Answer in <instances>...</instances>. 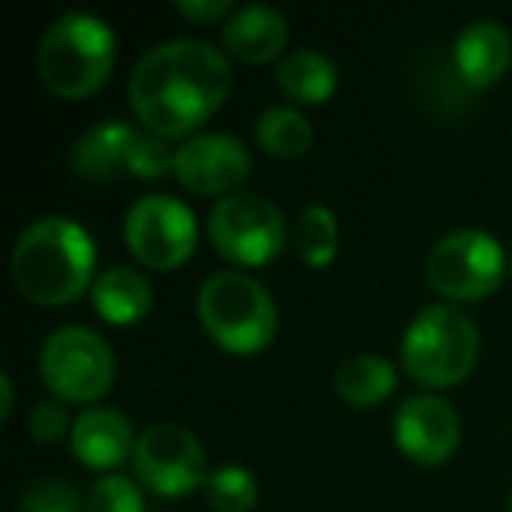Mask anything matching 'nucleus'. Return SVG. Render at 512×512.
<instances>
[{
	"mask_svg": "<svg viewBox=\"0 0 512 512\" xmlns=\"http://www.w3.org/2000/svg\"><path fill=\"white\" fill-rule=\"evenodd\" d=\"M18 512H88V505L64 477H39L22 491Z\"/></svg>",
	"mask_w": 512,
	"mask_h": 512,
	"instance_id": "23",
	"label": "nucleus"
},
{
	"mask_svg": "<svg viewBox=\"0 0 512 512\" xmlns=\"http://www.w3.org/2000/svg\"><path fill=\"white\" fill-rule=\"evenodd\" d=\"M249 172V151L235 134H197L176 151V179L200 197H232Z\"/></svg>",
	"mask_w": 512,
	"mask_h": 512,
	"instance_id": "11",
	"label": "nucleus"
},
{
	"mask_svg": "<svg viewBox=\"0 0 512 512\" xmlns=\"http://www.w3.org/2000/svg\"><path fill=\"white\" fill-rule=\"evenodd\" d=\"M509 512H512V502H509Z\"/></svg>",
	"mask_w": 512,
	"mask_h": 512,
	"instance_id": "30",
	"label": "nucleus"
},
{
	"mask_svg": "<svg viewBox=\"0 0 512 512\" xmlns=\"http://www.w3.org/2000/svg\"><path fill=\"white\" fill-rule=\"evenodd\" d=\"M123 239L134 260L151 271H176L197 249V218L176 197L151 193L127 211Z\"/></svg>",
	"mask_w": 512,
	"mask_h": 512,
	"instance_id": "9",
	"label": "nucleus"
},
{
	"mask_svg": "<svg viewBox=\"0 0 512 512\" xmlns=\"http://www.w3.org/2000/svg\"><path fill=\"white\" fill-rule=\"evenodd\" d=\"M204 498L214 512H249L260 498V488L246 467H218L207 474Z\"/></svg>",
	"mask_w": 512,
	"mask_h": 512,
	"instance_id": "22",
	"label": "nucleus"
},
{
	"mask_svg": "<svg viewBox=\"0 0 512 512\" xmlns=\"http://www.w3.org/2000/svg\"><path fill=\"white\" fill-rule=\"evenodd\" d=\"M481 355L477 323L463 309L428 306L407 327L400 341V362L407 376L425 390H449L474 372Z\"/></svg>",
	"mask_w": 512,
	"mask_h": 512,
	"instance_id": "5",
	"label": "nucleus"
},
{
	"mask_svg": "<svg viewBox=\"0 0 512 512\" xmlns=\"http://www.w3.org/2000/svg\"><path fill=\"white\" fill-rule=\"evenodd\" d=\"M225 50L242 64H271L288 46V22L274 8H242L221 29ZM285 60V57H281Z\"/></svg>",
	"mask_w": 512,
	"mask_h": 512,
	"instance_id": "15",
	"label": "nucleus"
},
{
	"mask_svg": "<svg viewBox=\"0 0 512 512\" xmlns=\"http://www.w3.org/2000/svg\"><path fill=\"white\" fill-rule=\"evenodd\" d=\"M211 246L235 267H267L285 249L288 228L278 204L260 193H232L211 207Z\"/></svg>",
	"mask_w": 512,
	"mask_h": 512,
	"instance_id": "7",
	"label": "nucleus"
},
{
	"mask_svg": "<svg viewBox=\"0 0 512 512\" xmlns=\"http://www.w3.org/2000/svg\"><path fill=\"white\" fill-rule=\"evenodd\" d=\"M11 400H15V386H11L8 372H0V421L11 418Z\"/></svg>",
	"mask_w": 512,
	"mask_h": 512,
	"instance_id": "28",
	"label": "nucleus"
},
{
	"mask_svg": "<svg viewBox=\"0 0 512 512\" xmlns=\"http://www.w3.org/2000/svg\"><path fill=\"white\" fill-rule=\"evenodd\" d=\"M176 11L193 25H214L232 15V0H197V4L193 0H179Z\"/></svg>",
	"mask_w": 512,
	"mask_h": 512,
	"instance_id": "27",
	"label": "nucleus"
},
{
	"mask_svg": "<svg viewBox=\"0 0 512 512\" xmlns=\"http://www.w3.org/2000/svg\"><path fill=\"white\" fill-rule=\"evenodd\" d=\"M85 505H88V512H144V495L137 481L109 474L92 484Z\"/></svg>",
	"mask_w": 512,
	"mask_h": 512,
	"instance_id": "25",
	"label": "nucleus"
},
{
	"mask_svg": "<svg viewBox=\"0 0 512 512\" xmlns=\"http://www.w3.org/2000/svg\"><path fill=\"white\" fill-rule=\"evenodd\" d=\"M432 292L449 302L488 299L505 278V253L495 235L481 228H456L442 235L425 260Z\"/></svg>",
	"mask_w": 512,
	"mask_h": 512,
	"instance_id": "8",
	"label": "nucleus"
},
{
	"mask_svg": "<svg viewBox=\"0 0 512 512\" xmlns=\"http://www.w3.org/2000/svg\"><path fill=\"white\" fill-rule=\"evenodd\" d=\"M509 274H512V260H509Z\"/></svg>",
	"mask_w": 512,
	"mask_h": 512,
	"instance_id": "29",
	"label": "nucleus"
},
{
	"mask_svg": "<svg viewBox=\"0 0 512 512\" xmlns=\"http://www.w3.org/2000/svg\"><path fill=\"white\" fill-rule=\"evenodd\" d=\"M232 92L225 53L200 39H172L137 60L130 74V106L144 130L186 137L204 127Z\"/></svg>",
	"mask_w": 512,
	"mask_h": 512,
	"instance_id": "1",
	"label": "nucleus"
},
{
	"mask_svg": "<svg viewBox=\"0 0 512 512\" xmlns=\"http://www.w3.org/2000/svg\"><path fill=\"white\" fill-rule=\"evenodd\" d=\"M274 81L299 106H320L337 92V67L320 50H295L278 64Z\"/></svg>",
	"mask_w": 512,
	"mask_h": 512,
	"instance_id": "18",
	"label": "nucleus"
},
{
	"mask_svg": "<svg viewBox=\"0 0 512 512\" xmlns=\"http://www.w3.org/2000/svg\"><path fill=\"white\" fill-rule=\"evenodd\" d=\"M39 372L60 404H95L113 390L116 355L95 330L60 327L46 337Z\"/></svg>",
	"mask_w": 512,
	"mask_h": 512,
	"instance_id": "6",
	"label": "nucleus"
},
{
	"mask_svg": "<svg viewBox=\"0 0 512 512\" xmlns=\"http://www.w3.org/2000/svg\"><path fill=\"white\" fill-rule=\"evenodd\" d=\"M11 278L32 306H71L95 285V242L74 218L29 225L11 253Z\"/></svg>",
	"mask_w": 512,
	"mask_h": 512,
	"instance_id": "2",
	"label": "nucleus"
},
{
	"mask_svg": "<svg viewBox=\"0 0 512 512\" xmlns=\"http://www.w3.org/2000/svg\"><path fill=\"white\" fill-rule=\"evenodd\" d=\"M116 64V36L95 15H64L39 43V78L60 99L95 95Z\"/></svg>",
	"mask_w": 512,
	"mask_h": 512,
	"instance_id": "4",
	"label": "nucleus"
},
{
	"mask_svg": "<svg viewBox=\"0 0 512 512\" xmlns=\"http://www.w3.org/2000/svg\"><path fill=\"white\" fill-rule=\"evenodd\" d=\"M71 449L74 460L92 470H113L127 456H134L137 439L127 414L113 407H88L71 425Z\"/></svg>",
	"mask_w": 512,
	"mask_h": 512,
	"instance_id": "13",
	"label": "nucleus"
},
{
	"mask_svg": "<svg viewBox=\"0 0 512 512\" xmlns=\"http://www.w3.org/2000/svg\"><path fill=\"white\" fill-rule=\"evenodd\" d=\"M253 137L271 158L292 162V158H302L313 148V123L292 106H271L256 116Z\"/></svg>",
	"mask_w": 512,
	"mask_h": 512,
	"instance_id": "20",
	"label": "nucleus"
},
{
	"mask_svg": "<svg viewBox=\"0 0 512 512\" xmlns=\"http://www.w3.org/2000/svg\"><path fill=\"white\" fill-rule=\"evenodd\" d=\"M134 470L148 491L162 498H183L193 488H204L207 456L190 428L158 421L137 439Z\"/></svg>",
	"mask_w": 512,
	"mask_h": 512,
	"instance_id": "10",
	"label": "nucleus"
},
{
	"mask_svg": "<svg viewBox=\"0 0 512 512\" xmlns=\"http://www.w3.org/2000/svg\"><path fill=\"white\" fill-rule=\"evenodd\" d=\"M176 172V151L165 137L151 134V130H137L134 144H130V176L137 179H158L165 172Z\"/></svg>",
	"mask_w": 512,
	"mask_h": 512,
	"instance_id": "24",
	"label": "nucleus"
},
{
	"mask_svg": "<svg viewBox=\"0 0 512 512\" xmlns=\"http://www.w3.org/2000/svg\"><path fill=\"white\" fill-rule=\"evenodd\" d=\"M197 316L204 334L228 355H260L278 334L271 292L239 271H218L200 285Z\"/></svg>",
	"mask_w": 512,
	"mask_h": 512,
	"instance_id": "3",
	"label": "nucleus"
},
{
	"mask_svg": "<svg viewBox=\"0 0 512 512\" xmlns=\"http://www.w3.org/2000/svg\"><path fill=\"white\" fill-rule=\"evenodd\" d=\"M67 421L71 418H67L64 404H60L57 397L39 400L29 414V435L36 442H43V446H50V442H60L67 435Z\"/></svg>",
	"mask_w": 512,
	"mask_h": 512,
	"instance_id": "26",
	"label": "nucleus"
},
{
	"mask_svg": "<svg viewBox=\"0 0 512 512\" xmlns=\"http://www.w3.org/2000/svg\"><path fill=\"white\" fill-rule=\"evenodd\" d=\"M456 74L467 88H491L512 64V39L498 22H470L453 46Z\"/></svg>",
	"mask_w": 512,
	"mask_h": 512,
	"instance_id": "14",
	"label": "nucleus"
},
{
	"mask_svg": "<svg viewBox=\"0 0 512 512\" xmlns=\"http://www.w3.org/2000/svg\"><path fill=\"white\" fill-rule=\"evenodd\" d=\"M137 127L127 123H102L88 134L78 137L71 148L74 176L88 183H113L120 176H130V144H134Z\"/></svg>",
	"mask_w": 512,
	"mask_h": 512,
	"instance_id": "16",
	"label": "nucleus"
},
{
	"mask_svg": "<svg viewBox=\"0 0 512 512\" xmlns=\"http://www.w3.org/2000/svg\"><path fill=\"white\" fill-rule=\"evenodd\" d=\"M341 249V228H337V214L323 204H309L299 211L295 221V253L306 267H330Z\"/></svg>",
	"mask_w": 512,
	"mask_h": 512,
	"instance_id": "21",
	"label": "nucleus"
},
{
	"mask_svg": "<svg viewBox=\"0 0 512 512\" xmlns=\"http://www.w3.org/2000/svg\"><path fill=\"white\" fill-rule=\"evenodd\" d=\"M92 306L113 327H130L151 313V285L141 271L130 267H109L95 278Z\"/></svg>",
	"mask_w": 512,
	"mask_h": 512,
	"instance_id": "17",
	"label": "nucleus"
},
{
	"mask_svg": "<svg viewBox=\"0 0 512 512\" xmlns=\"http://www.w3.org/2000/svg\"><path fill=\"white\" fill-rule=\"evenodd\" d=\"M393 439L407 460L421 467H439L460 446V418L449 400L435 393H414L397 407Z\"/></svg>",
	"mask_w": 512,
	"mask_h": 512,
	"instance_id": "12",
	"label": "nucleus"
},
{
	"mask_svg": "<svg viewBox=\"0 0 512 512\" xmlns=\"http://www.w3.org/2000/svg\"><path fill=\"white\" fill-rule=\"evenodd\" d=\"M393 390H397V369L383 355H355L334 376V393L348 407H376Z\"/></svg>",
	"mask_w": 512,
	"mask_h": 512,
	"instance_id": "19",
	"label": "nucleus"
}]
</instances>
